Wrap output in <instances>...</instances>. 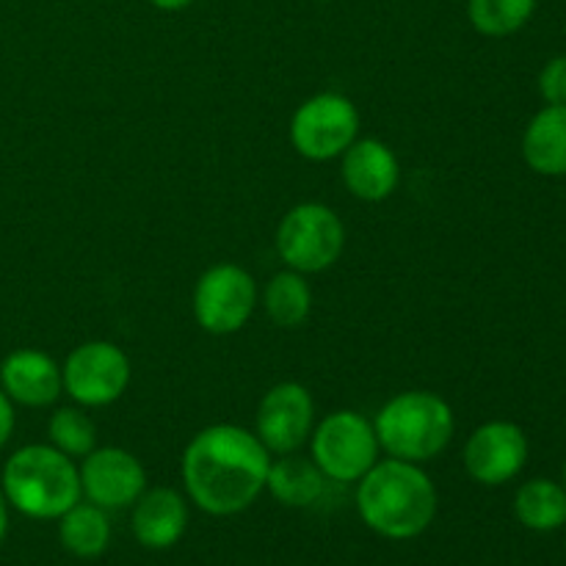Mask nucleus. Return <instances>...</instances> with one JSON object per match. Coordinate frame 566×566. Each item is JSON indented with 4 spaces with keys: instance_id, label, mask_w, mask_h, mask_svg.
I'll return each mask as SVG.
<instances>
[{
    "instance_id": "nucleus-1",
    "label": "nucleus",
    "mask_w": 566,
    "mask_h": 566,
    "mask_svg": "<svg viewBox=\"0 0 566 566\" xmlns=\"http://www.w3.org/2000/svg\"><path fill=\"white\" fill-rule=\"evenodd\" d=\"M271 453L258 434L216 423L191 437L182 451V486L199 512L213 517L241 514L263 495Z\"/></svg>"
},
{
    "instance_id": "nucleus-2",
    "label": "nucleus",
    "mask_w": 566,
    "mask_h": 566,
    "mask_svg": "<svg viewBox=\"0 0 566 566\" xmlns=\"http://www.w3.org/2000/svg\"><path fill=\"white\" fill-rule=\"evenodd\" d=\"M434 481L420 464L403 459H379L357 481V512L374 534L407 542L426 534L437 517Z\"/></svg>"
},
{
    "instance_id": "nucleus-3",
    "label": "nucleus",
    "mask_w": 566,
    "mask_h": 566,
    "mask_svg": "<svg viewBox=\"0 0 566 566\" xmlns=\"http://www.w3.org/2000/svg\"><path fill=\"white\" fill-rule=\"evenodd\" d=\"M0 486L11 509L31 520H59L83 497L75 459L48 446H22L3 464Z\"/></svg>"
},
{
    "instance_id": "nucleus-4",
    "label": "nucleus",
    "mask_w": 566,
    "mask_h": 566,
    "mask_svg": "<svg viewBox=\"0 0 566 566\" xmlns=\"http://www.w3.org/2000/svg\"><path fill=\"white\" fill-rule=\"evenodd\" d=\"M374 431L387 457L426 464L451 446L457 418L451 403L437 392L407 390L376 412Z\"/></svg>"
},
{
    "instance_id": "nucleus-5",
    "label": "nucleus",
    "mask_w": 566,
    "mask_h": 566,
    "mask_svg": "<svg viewBox=\"0 0 566 566\" xmlns=\"http://www.w3.org/2000/svg\"><path fill=\"white\" fill-rule=\"evenodd\" d=\"M346 224L324 202H302L282 216L276 227V254L298 274H321L340 260Z\"/></svg>"
},
{
    "instance_id": "nucleus-6",
    "label": "nucleus",
    "mask_w": 566,
    "mask_h": 566,
    "mask_svg": "<svg viewBox=\"0 0 566 566\" xmlns=\"http://www.w3.org/2000/svg\"><path fill=\"white\" fill-rule=\"evenodd\" d=\"M379 440L374 420L354 409L329 412L310 434V459L318 464L326 481L354 484L379 462Z\"/></svg>"
},
{
    "instance_id": "nucleus-7",
    "label": "nucleus",
    "mask_w": 566,
    "mask_h": 566,
    "mask_svg": "<svg viewBox=\"0 0 566 566\" xmlns=\"http://www.w3.org/2000/svg\"><path fill=\"white\" fill-rule=\"evenodd\" d=\"M359 138V111L346 94L321 92L291 116V144L302 158L335 160Z\"/></svg>"
},
{
    "instance_id": "nucleus-8",
    "label": "nucleus",
    "mask_w": 566,
    "mask_h": 566,
    "mask_svg": "<svg viewBox=\"0 0 566 566\" xmlns=\"http://www.w3.org/2000/svg\"><path fill=\"white\" fill-rule=\"evenodd\" d=\"M258 307V282L235 263H216L193 285L191 310L208 335H235Z\"/></svg>"
},
{
    "instance_id": "nucleus-9",
    "label": "nucleus",
    "mask_w": 566,
    "mask_h": 566,
    "mask_svg": "<svg viewBox=\"0 0 566 566\" xmlns=\"http://www.w3.org/2000/svg\"><path fill=\"white\" fill-rule=\"evenodd\" d=\"M61 381L64 392L77 407H111L125 396L130 385V359L116 343H81L61 365Z\"/></svg>"
},
{
    "instance_id": "nucleus-10",
    "label": "nucleus",
    "mask_w": 566,
    "mask_h": 566,
    "mask_svg": "<svg viewBox=\"0 0 566 566\" xmlns=\"http://www.w3.org/2000/svg\"><path fill=\"white\" fill-rule=\"evenodd\" d=\"M315 429V401L298 381H280L260 398L254 434L269 453H298Z\"/></svg>"
},
{
    "instance_id": "nucleus-11",
    "label": "nucleus",
    "mask_w": 566,
    "mask_h": 566,
    "mask_svg": "<svg viewBox=\"0 0 566 566\" xmlns=\"http://www.w3.org/2000/svg\"><path fill=\"white\" fill-rule=\"evenodd\" d=\"M81 473V492L88 503L105 509V512H119L133 506L147 490V470L133 457L130 451L116 446L94 448L92 453L77 464Z\"/></svg>"
},
{
    "instance_id": "nucleus-12",
    "label": "nucleus",
    "mask_w": 566,
    "mask_h": 566,
    "mask_svg": "<svg viewBox=\"0 0 566 566\" xmlns=\"http://www.w3.org/2000/svg\"><path fill=\"white\" fill-rule=\"evenodd\" d=\"M462 459L475 484L501 486L523 473L528 462V437L512 420H490L468 437Z\"/></svg>"
},
{
    "instance_id": "nucleus-13",
    "label": "nucleus",
    "mask_w": 566,
    "mask_h": 566,
    "mask_svg": "<svg viewBox=\"0 0 566 566\" xmlns=\"http://www.w3.org/2000/svg\"><path fill=\"white\" fill-rule=\"evenodd\" d=\"M0 390L28 409L53 407L64 392L61 365L39 348H17L0 365Z\"/></svg>"
},
{
    "instance_id": "nucleus-14",
    "label": "nucleus",
    "mask_w": 566,
    "mask_h": 566,
    "mask_svg": "<svg viewBox=\"0 0 566 566\" xmlns=\"http://www.w3.org/2000/svg\"><path fill=\"white\" fill-rule=\"evenodd\" d=\"M340 177L348 193L359 202H385L401 182V166L396 153L379 138H357L340 155Z\"/></svg>"
},
{
    "instance_id": "nucleus-15",
    "label": "nucleus",
    "mask_w": 566,
    "mask_h": 566,
    "mask_svg": "<svg viewBox=\"0 0 566 566\" xmlns=\"http://www.w3.org/2000/svg\"><path fill=\"white\" fill-rule=\"evenodd\" d=\"M133 536L147 551H166L182 539L188 528V501L171 486L144 490L133 503Z\"/></svg>"
},
{
    "instance_id": "nucleus-16",
    "label": "nucleus",
    "mask_w": 566,
    "mask_h": 566,
    "mask_svg": "<svg viewBox=\"0 0 566 566\" xmlns=\"http://www.w3.org/2000/svg\"><path fill=\"white\" fill-rule=\"evenodd\" d=\"M523 158L536 175H566V105H545L528 122L523 136Z\"/></svg>"
},
{
    "instance_id": "nucleus-17",
    "label": "nucleus",
    "mask_w": 566,
    "mask_h": 566,
    "mask_svg": "<svg viewBox=\"0 0 566 566\" xmlns=\"http://www.w3.org/2000/svg\"><path fill=\"white\" fill-rule=\"evenodd\" d=\"M265 490L282 506L307 509L324 497L326 475L321 473L313 459H304L298 453H285L280 459H271Z\"/></svg>"
},
{
    "instance_id": "nucleus-18",
    "label": "nucleus",
    "mask_w": 566,
    "mask_h": 566,
    "mask_svg": "<svg viewBox=\"0 0 566 566\" xmlns=\"http://www.w3.org/2000/svg\"><path fill=\"white\" fill-rule=\"evenodd\" d=\"M59 539L64 551L77 558L103 556L111 542L108 512L88 501H77L59 517Z\"/></svg>"
},
{
    "instance_id": "nucleus-19",
    "label": "nucleus",
    "mask_w": 566,
    "mask_h": 566,
    "mask_svg": "<svg viewBox=\"0 0 566 566\" xmlns=\"http://www.w3.org/2000/svg\"><path fill=\"white\" fill-rule=\"evenodd\" d=\"M263 307L274 326L298 329L313 313V291L307 285V276L291 269L271 276L263 291Z\"/></svg>"
},
{
    "instance_id": "nucleus-20",
    "label": "nucleus",
    "mask_w": 566,
    "mask_h": 566,
    "mask_svg": "<svg viewBox=\"0 0 566 566\" xmlns=\"http://www.w3.org/2000/svg\"><path fill=\"white\" fill-rule=\"evenodd\" d=\"M514 514L528 531H558L566 525V490L551 479L525 481L514 495Z\"/></svg>"
},
{
    "instance_id": "nucleus-21",
    "label": "nucleus",
    "mask_w": 566,
    "mask_h": 566,
    "mask_svg": "<svg viewBox=\"0 0 566 566\" xmlns=\"http://www.w3.org/2000/svg\"><path fill=\"white\" fill-rule=\"evenodd\" d=\"M536 0H468L470 25L490 39H503L528 25Z\"/></svg>"
},
{
    "instance_id": "nucleus-22",
    "label": "nucleus",
    "mask_w": 566,
    "mask_h": 566,
    "mask_svg": "<svg viewBox=\"0 0 566 566\" xmlns=\"http://www.w3.org/2000/svg\"><path fill=\"white\" fill-rule=\"evenodd\" d=\"M48 440L70 459H83L97 448V426L83 407H61L50 415Z\"/></svg>"
},
{
    "instance_id": "nucleus-23",
    "label": "nucleus",
    "mask_w": 566,
    "mask_h": 566,
    "mask_svg": "<svg viewBox=\"0 0 566 566\" xmlns=\"http://www.w3.org/2000/svg\"><path fill=\"white\" fill-rule=\"evenodd\" d=\"M539 94L547 105H566V55H556L539 72Z\"/></svg>"
},
{
    "instance_id": "nucleus-24",
    "label": "nucleus",
    "mask_w": 566,
    "mask_h": 566,
    "mask_svg": "<svg viewBox=\"0 0 566 566\" xmlns=\"http://www.w3.org/2000/svg\"><path fill=\"white\" fill-rule=\"evenodd\" d=\"M14 423H17L14 403H11V398L0 390V451L9 446L11 434H14Z\"/></svg>"
},
{
    "instance_id": "nucleus-25",
    "label": "nucleus",
    "mask_w": 566,
    "mask_h": 566,
    "mask_svg": "<svg viewBox=\"0 0 566 566\" xmlns=\"http://www.w3.org/2000/svg\"><path fill=\"white\" fill-rule=\"evenodd\" d=\"M6 534H9V501H6L3 486H0V545H3Z\"/></svg>"
},
{
    "instance_id": "nucleus-26",
    "label": "nucleus",
    "mask_w": 566,
    "mask_h": 566,
    "mask_svg": "<svg viewBox=\"0 0 566 566\" xmlns=\"http://www.w3.org/2000/svg\"><path fill=\"white\" fill-rule=\"evenodd\" d=\"M149 3L160 11H182V9H188L193 0H149Z\"/></svg>"
},
{
    "instance_id": "nucleus-27",
    "label": "nucleus",
    "mask_w": 566,
    "mask_h": 566,
    "mask_svg": "<svg viewBox=\"0 0 566 566\" xmlns=\"http://www.w3.org/2000/svg\"><path fill=\"white\" fill-rule=\"evenodd\" d=\"M564 490H566V464H564Z\"/></svg>"
}]
</instances>
